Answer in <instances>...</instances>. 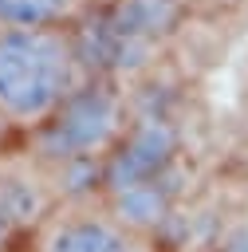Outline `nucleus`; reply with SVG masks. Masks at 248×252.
<instances>
[{
	"mask_svg": "<svg viewBox=\"0 0 248 252\" xmlns=\"http://www.w3.org/2000/svg\"><path fill=\"white\" fill-rule=\"evenodd\" d=\"M31 252H161L154 232L126 224L110 205L75 201L51 209L31 232Z\"/></svg>",
	"mask_w": 248,
	"mask_h": 252,
	"instance_id": "nucleus-2",
	"label": "nucleus"
},
{
	"mask_svg": "<svg viewBox=\"0 0 248 252\" xmlns=\"http://www.w3.org/2000/svg\"><path fill=\"white\" fill-rule=\"evenodd\" d=\"M43 130H47V142L55 154L91 158L94 150H106L110 138L118 134V106L102 91H87V94L75 91Z\"/></svg>",
	"mask_w": 248,
	"mask_h": 252,
	"instance_id": "nucleus-3",
	"label": "nucleus"
},
{
	"mask_svg": "<svg viewBox=\"0 0 248 252\" xmlns=\"http://www.w3.org/2000/svg\"><path fill=\"white\" fill-rule=\"evenodd\" d=\"M79 91V51L63 28H0V122L47 126Z\"/></svg>",
	"mask_w": 248,
	"mask_h": 252,
	"instance_id": "nucleus-1",
	"label": "nucleus"
},
{
	"mask_svg": "<svg viewBox=\"0 0 248 252\" xmlns=\"http://www.w3.org/2000/svg\"><path fill=\"white\" fill-rule=\"evenodd\" d=\"M220 252H248V224H240L228 240H224V248Z\"/></svg>",
	"mask_w": 248,
	"mask_h": 252,
	"instance_id": "nucleus-6",
	"label": "nucleus"
},
{
	"mask_svg": "<svg viewBox=\"0 0 248 252\" xmlns=\"http://www.w3.org/2000/svg\"><path fill=\"white\" fill-rule=\"evenodd\" d=\"M16 240H20V232H16L12 220L0 213V252H16Z\"/></svg>",
	"mask_w": 248,
	"mask_h": 252,
	"instance_id": "nucleus-5",
	"label": "nucleus"
},
{
	"mask_svg": "<svg viewBox=\"0 0 248 252\" xmlns=\"http://www.w3.org/2000/svg\"><path fill=\"white\" fill-rule=\"evenodd\" d=\"M75 0H0V28H59Z\"/></svg>",
	"mask_w": 248,
	"mask_h": 252,
	"instance_id": "nucleus-4",
	"label": "nucleus"
}]
</instances>
